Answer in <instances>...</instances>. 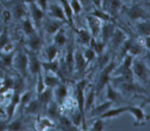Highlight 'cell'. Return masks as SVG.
<instances>
[{
    "label": "cell",
    "mask_w": 150,
    "mask_h": 131,
    "mask_svg": "<svg viewBox=\"0 0 150 131\" xmlns=\"http://www.w3.org/2000/svg\"><path fill=\"white\" fill-rule=\"evenodd\" d=\"M117 67V63L115 61L109 62L105 67L103 68L102 72L99 76L96 86H95V92L97 95H99L105 86L111 81V74L113 73L114 69Z\"/></svg>",
    "instance_id": "cell-1"
},
{
    "label": "cell",
    "mask_w": 150,
    "mask_h": 131,
    "mask_svg": "<svg viewBox=\"0 0 150 131\" xmlns=\"http://www.w3.org/2000/svg\"><path fill=\"white\" fill-rule=\"evenodd\" d=\"M87 85V81L86 80H82L76 85V99H77L78 107L79 111H80L82 116V127L83 130H86V114H85L84 106H85V95L84 90L86 86Z\"/></svg>",
    "instance_id": "cell-2"
},
{
    "label": "cell",
    "mask_w": 150,
    "mask_h": 131,
    "mask_svg": "<svg viewBox=\"0 0 150 131\" xmlns=\"http://www.w3.org/2000/svg\"><path fill=\"white\" fill-rule=\"evenodd\" d=\"M86 20H87L88 25H89V27L90 29L92 36L95 38H97L98 35L101 32L103 26L102 20L98 18L96 16H92V15L87 16Z\"/></svg>",
    "instance_id": "cell-3"
},
{
    "label": "cell",
    "mask_w": 150,
    "mask_h": 131,
    "mask_svg": "<svg viewBox=\"0 0 150 131\" xmlns=\"http://www.w3.org/2000/svg\"><path fill=\"white\" fill-rule=\"evenodd\" d=\"M16 63L19 72L25 76L27 73L28 67H29V57L27 53L20 51L16 57Z\"/></svg>",
    "instance_id": "cell-4"
},
{
    "label": "cell",
    "mask_w": 150,
    "mask_h": 131,
    "mask_svg": "<svg viewBox=\"0 0 150 131\" xmlns=\"http://www.w3.org/2000/svg\"><path fill=\"white\" fill-rule=\"evenodd\" d=\"M21 100V94L20 90L16 89L15 90L14 93H13V96H12L11 101H10V104L7 106V108H6V111H7V115L8 120H10L12 117H13L15 111H16V108L19 103H20Z\"/></svg>",
    "instance_id": "cell-5"
},
{
    "label": "cell",
    "mask_w": 150,
    "mask_h": 131,
    "mask_svg": "<svg viewBox=\"0 0 150 131\" xmlns=\"http://www.w3.org/2000/svg\"><path fill=\"white\" fill-rule=\"evenodd\" d=\"M29 57V69L31 73L33 75H38L41 72L42 66H41V62L38 59V57L34 52L28 53Z\"/></svg>",
    "instance_id": "cell-6"
},
{
    "label": "cell",
    "mask_w": 150,
    "mask_h": 131,
    "mask_svg": "<svg viewBox=\"0 0 150 131\" xmlns=\"http://www.w3.org/2000/svg\"><path fill=\"white\" fill-rule=\"evenodd\" d=\"M65 65L68 73L72 74L75 70V50L73 44H70L67 47L65 55Z\"/></svg>",
    "instance_id": "cell-7"
},
{
    "label": "cell",
    "mask_w": 150,
    "mask_h": 131,
    "mask_svg": "<svg viewBox=\"0 0 150 131\" xmlns=\"http://www.w3.org/2000/svg\"><path fill=\"white\" fill-rule=\"evenodd\" d=\"M126 40L127 39H126L125 33L120 28H115L114 34L111 38L112 46L114 48H118L119 47L122 46Z\"/></svg>",
    "instance_id": "cell-8"
},
{
    "label": "cell",
    "mask_w": 150,
    "mask_h": 131,
    "mask_svg": "<svg viewBox=\"0 0 150 131\" xmlns=\"http://www.w3.org/2000/svg\"><path fill=\"white\" fill-rule=\"evenodd\" d=\"M88 63L83 56V52L79 50L75 51V70L79 73H83L87 66Z\"/></svg>",
    "instance_id": "cell-9"
},
{
    "label": "cell",
    "mask_w": 150,
    "mask_h": 131,
    "mask_svg": "<svg viewBox=\"0 0 150 131\" xmlns=\"http://www.w3.org/2000/svg\"><path fill=\"white\" fill-rule=\"evenodd\" d=\"M31 7V14L32 16V19H33L34 24L35 26H38L42 21V19L43 18L44 13L43 10L40 8L38 5L35 4L34 2L30 4Z\"/></svg>",
    "instance_id": "cell-10"
},
{
    "label": "cell",
    "mask_w": 150,
    "mask_h": 131,
    "mask_svg": "<svg viewBox=\"0 0 150 131\" xmlns=\"http://www.w3.org/2000/svg\"><path fill=\"white\" fill-rule=\"evenodd\" d=\"M28 45L30 48L31 51L34 53L38 52L40 51L42 45V41L40 37L37 35L36 32L33 35L29 36V40H28Z\"/></svg>",
    "instance_id": "cell-11"
},
{
    "label": "cell",
    "mask_w": 150,
    "mask_h": 131,
    "mask_svg": "<svg viewBox=\"0 0 150 131\" xmlns=\"http://www.w3.org/2000/svg\"><path fill=\"white\" fill-rule=\"evenodd\" d=\"M50 15L54 19H58L64 22L67 21L64 9L57 4H52L50 6Z\"/></svg>",
    "instance_id": "cell-12"
},
{
    "label": "cell",
    "mask_w": 150,
    "mask_h": 131,
    "mask_svg": "<svg viewBox=\"0 0 150 131\" xmlns=\"http://www.w3.org/2000/svg\"><path fill=\"white\" fill-rule=\"evenodd\" d=\"M65 23L62 21L58 20V19H55V20L50 21H48L45 24V32L48 34V35H54L61 28L63 27V25Z\"/></svg>",
    "instance_id": "cell-13"
},
{
    "label": "cell",
    "mask_w": 150,
    "mask_h": 131,
    "mask_svg": "<svg viewBox=\"0 0 150 131\" xmlns=\"http://www.w3.org/2000/svg\"><path fill=\"white\" fill-rule=\"evenodd\" d=\"M132 70H133V73L136 75V76H138L140 79L145 80L146 79V67H145L144 64L143 63H142L141 62L139 61H135L132 63Z\"/></svg>",
    "instance_id": "cell-14"
},
{
    "label": "cell",
    "mask_w": 150,
    "mask_h": 131,
    "mask_svg": "<svg viewBox=\"0 0 150 131\" xmlns=\"http://www.w3.org/2000/svg\"><path fill=\"white\" fill-rule=\"evenodd\" d=\"M54 89L46 87L42 92L38 94V101L42 104V106L48 105L51 101V99L54 95Z\"/></svg>",
    "instance_id": "cell-15"
},
{
    "label": "cell",
    "mask_w": 150,
    "mask_h": 131,
    "mask_svg": "<svg viewBox=\"0 0 150 131\" xmlns=\"http://www.w3.org/2000/svg\"><path fill=\"white\" fill-rule=\"evenodd\" d=\"M54 95L56 97L57 103L62 104L64 102V99L67 95V89L65 85L59 84L58 86L54 88Z\"/></svg>",
    "instance_id": "cell-16"
},
{
    "label": "cell",
    "mask_w": 150,
    "mask_h": 131,
    "mask_svg": "<svg viewBox=\"0 0 150 131\" xmlns=\"http://www.w3.org/2000/svg\"><path fill=\"white\" fill-rule=\"evenodd\" d=\"M113 103H114L111 101H108L107 102L103 103H101L100 105H98V106L95 107L94 109H92L91 111V114H92V117H98L102 115L103 114H104L105 112H106L108 109L111 108V107L112 106Z\"/></svg>",
    "instance_id": "cell-17"
},
{
    "label": "cell",
    "mask_w": 150,
    "mask_h": 131,
    "mask_svg": "<svg viewBox=\"0 0 150 131\" xmlns=\"http://www.w3.org/2000/svg\"><path fill=\"white\" fill-rule=\"evenodd\" d=\"M114 30H115V27L112 23H107L104 24L102 26V29H101L103 38L102 42L106 43L108 40H110L113 34H114Z\"/></svg>",
    "instance_id": "cell-18"
},
{
    "label": "cell",
    "mask_w": 150,
    "mask_h": 131,
    "mask_svg": "<svg viewBox=\"0 0 150 131\" xmlns=\"http://www.w3.org/2000/svg\"><path fill=\"white\" fill-rule=\"evenodd\" d=\"M125 111H127V107H121V108H110L108 109L106 112L103 114L102 115L100 116V118L101 119H111L114 118V117H119L123 114Z\"/></svg>",
    "instance_id": "cell-19"
},
{
    "label": "cell",
    "mask_w": 150,
    "mask_h": 131,
    "mask_svg": "<svg viewBox=\"0 0 150 131\" xmlns=\"http://www.w3.org/2000/svg\"><path fill=\"white\" fill-rule=\"evenodd\" d=\"M59 127L63 130H77L78 127H76L71 120L64 116H60L58 119Z\"/></svg>",
    "instance_id": "cell-20"
},
{
    "label": "cell",
    "mask_w": 150,
    "mask_h": 131,
    "mask_svg": "<svg viewBox=\"0 0 150 131\" xmlns=\"http://www.w3.org/2000/svg\"><path fill=\"white\" fill-rule=\"evenodd\" d=\"M77 34L81 43L83 44V45H89L92 36V34L89 31L83 29V28H81L79 30H77Z\"/></svg>",
    "instance_id": "cell-21"
},
{
    "label": "cell",
    "mask_w": 150,
    "mask_h": 131,
    "mask_svg": "<svg viewBox=\"0 0 150 131\" xmlns=\"http://www.w3.org/2000/svg\"><path fill=\"white\" fill-rule=\"evenodd\" d=\"M41 66L45 71L52 72V73H58L59 69V60L56 59L52 61L41 62Z\"/></svg>",
    "instance_id": "cell-22"
},
{
    "label": "cell",
    "mask_w": 150,
    "mask_h": 131,
    "mask_svg": "<svg viewBox=\"0 0 150 131\" xmlns=\"http://www.w3.org/2000/svg\"><path fill=\"white\" fill-rule=\"evenodd\" d=\"M107 86V98L108 101H112L113 103H118L122 100L119 92H117L115 89L112 86V85L109 83L106 85Z\"/></svg>",
    "instance_id": "cell-23"
},
{
    "label": "cell",
    "mask_w": 150,
    "mask_h": 131,
    "mask_svg": "<svg viewBox=\"0 0 150 131\" xmlns=\"http://www.w3.org/2000/svg\"><path fill=\"white\" fill-rule=\"evenodd\" d=\"M66 42H67V37L63 28H61L54 34V45H57V47H61L65 45Z\"/></svg>",
    "instance_id": "cell-24"
},
{
    "label": "cell",
    "mask_w": 150,
    "mask_h": 131,
    "mask_svg": "<svg viewBox=\"0 0 150 131\" xmlns=\"http://www.w3.org/2000/svg\"><path fill=\"white\" fill-rule=\"evenodd\" d=\"M47 114L49 116V117L52 120H58L60 117L59 112L58 105L57 103L50 102L47 105Z\"/></svg>",
    "instance_id": "cell-25"
},
{
    "label": "cell",
    "mask_w": 150,
    "mask_h": 131,
    "mask_svg": "<svg viewBox=\"0 0 150 131\" xmlns=\"http://www.w3.org/2000/svg\"><path fill=\"white\" fill-rule=\"evenodd\" d=\"M35 26V25L33 24V22L29 18H26L22 23V29L23 32L29 37L36 32Z\"/></svg>",
    "instance_id": "cell-26"
},
{
    "label": "cell",
    "mask_w": 150,
    "mask_h": 131,
    "mask_svg": "<svg viewBox=\"0 0 150 131\" xmlns=\"http://www.w3.org/2000/svg\"><path fill=\"white\" fill-rule=\"evenodd\" d=\"M42 106V104L38 101V100L31 101L25 108V112L29 114H35L40 111V107Z\"/></svg>",
    "instance_id": "cell-27"
},
{
    "label": "cell",
    "mask_w": 150,
    "mask_h": 131,
    "mask_svg": "<svg viewBox=\"0 0 150 131\" xmlns=\"http://www.w3.org/2000/svg\"><path fill=\"white\" fill-rule=\"evenodd\" d=\"M127 111L131 113L135 117L137 123L143 122L145 119V114L141 108L136 106H127Z\"/></svg>",
    "instance_id": "cell-28"
},
{
    "label": "cell",
    "mask_w": 150,
    "mask_h": 131,
    "mask_svg": "<svg viewBox=\"0 0 150 131\" xmlns=\"http://www.w3.org/2000/svg\"><path fill=\"white\" fill-rule=\"evenodd\" d=\"M95 95H96V92H95V88H94V89H91V91L87 95L86 98H85V114H86V112L90 111L91 108H92V106H93L94 103H95Z\"/></svg>",
    "instance_id": "cell-29"
},
{
    "label": "cell",
    "mask_w": 150,
    "mask_h": 131,
    "mask_svg": "<svg viewBox=\"0 0 150 131\" xmlns=\"http://www.w3.org/2000/svg\"><path fill=\"white\" fill-rule=\"evenodd\" d=\"M44 83L46 87L52 88L54 89L56 86L60 84V81L57 76H50V75H46L43 77Z\"/></svg>",
    "instance_id": "cell-30"
},
{
    "label": "cell",
    "mask_w": 150,
    "mask_h": 131,
    "mask_svg": "<svg viewBox=\"0 0 150 131\" xmlns=\"http://www.w3.org/2000/svg\"><path fill=\"white\" fill-rule=\"evenodd\" d=\"M128 16L131 19H138L141 18H144L145 16V13L141 7L139 6H134L127 12Z\"/></svg>",
    "instance_id": "cell-31"
},
{
    "label": "cell",
    "mask_w": 150,
    "mask_h": 131,
    "mask_svg": "<svg viewBox=\"0 0 150 131\" xmlns=\"http://www.w3.org/2000/svg\"><path fill=\"white\" fill-rule=\"evenodd\" d=\"M63 4L64 7V11L65 13L66 17L67 18V21L70 23V26L73 27V10H72L71 6L69 4L67 0H60Z\"/></svg>",
    "instance_id": "cell-32"
},
{
    "label": "cell",
    "mask_w": 150,
    "mask_h": 131,
    "mask_svg": "<svg viewBox=\"0 0 150 131\" xmlns=\"http://www.w3.org/2000/svg\"><path fill=\"white\" fill-rule=\"evenodd\" d=\"M58 47L56 45H54V44L52 45H49L47 48L46 54L48 61H52V60H54L57 59V55H58Z\"/></svg>",
    "instance_id": "cell-33"
},
{
    "label": "cell",
    "mask_w": 150,
    "mask_h": 131,
    "mask_svg": "<svg viewBox=\"0 0 150 131\" xmlns=\"http://www.w3.org/2000/svg\"><path fill=\"white\" fill-rule=\"evenodd\" d=\"M10 42V38H9L7 29L4 28L1 33L0 34V51H1L4 48V47Z\"/></svg>",
    "instance_id": "cell-34"
},
{
    "label": "cell",
    "mask_w": 150,
    "mask_h": 131,
    "mask_svg": "<svg viewBox=\"0 0 150 131\" xmlns=\"http://www.w3.org/2000/svg\"><path fill=\"white\" fill-rule=\"evenodd\" d=\"M15 56V51H12L11 52L6 53L5 55H3L1 57V62H2L3 64L7 67L12 65L13 62V59H14Z\"/></svg>",
    "instance_id": "cell-35"
},
{
    "label": "cell",
    "mask_w": 150,
    "mask_h": 131,
    "mask_svg": "<svg viewBox=\"0 0 150 131\" xmlns=\"http://www.w3.org/2000/svg\"><path fill=\"white\" fill-rule=\"evenodd\" d=\"M22 130H23V124H22V122L21 120H14V121L11 122L10 123L7 124V130L18 131Z\"/></svg>",
    "instance_id": "cell-36"
},
{
    "label": "cell",
    "mask_w": 150,
    "mask_h": 131,
    "mask_svg": "<svg viewBox=\"0 0 150 131\" xmlns=\"http://www.w3.org/2000/svg\"><path fill=\"white\" fill-rule=\"evenodd\" d=\"M13 15L15 18L17 19H20L25 15V10L23 6L21 3H18L13 8Z\"/></svg>",
    "instance_id": "cell-37"
},
{
    "label": "cell",
    "mask_w": 150,
    "mask_h": 131,
    "mask_svg": "<svg viewBox=\"0 0 150 131\" xmlns=\"http://www.w3.org/2000/svg\"><path fill=\"white\" fill-rule=\"evenodd\" d=\"M139 32L143 35H150V22H143L139 23L138 26Z\"/></svg>",
    "instance_id": "cell-38"
},
{
    "label": "cell",
    "mask_w": 150,
    "mask_h": 131,
    "mask_svg": "<svg viewBox=\"0 0 150 131\" xmlns=\"http://www.w3.org/2000/svg\"><path fill=\"white\" fill-rule=\"evenodd\" d=\"M92 16H95L96 17H98V18H100V20L104 21L105 22H108L111 20V17L108 14L104 13L103 11L100 10H95L93 13H92Z\"/></svg>",
    "instance_id": "cell-39"
},
{
    "label": "cell",
    "mask_w": 150,
    "mask_h": 131,
    "mask_svg": "<svg viewBox=\"0 0 150 131\" xmlns=\"http://www.w3.org/2000/svg\"><path fill=\"white\" fill-rule=\"evenodd\" d=\"M104 127H105V123H104L103 119L98 117V120L94 123L92 127L90 130L92 131H102L103 130Z\"/></svg>",
    "instance_id": "cell-40"
},
{
    "label": "cell",
    "mask_w": 150,
    "mask_h": 131,
    "mask_svg": "<svg viewBox=\"0 0 150 131\" xmlns=\"http://www.w3.org/2000/svg\"><path fill=\"white\" fill-rule=\"evenodd\" d=\"M83 54L84 56L87 63H89L91 61H92L95 59V56H96V53L94 51L93 48H89L85 50L83 52Z\"/></svg>",
    "instance_id": "cell-41"
},
{
    "label": "cell",
    "mask_w": 150,
    "mask_h": 131,
    "mask_svg": "<svg viewBox=\"0 0 150 131\" xmlns=\"http://www.w3.org/2000/svg\"><path fill=\"white\" fill-rule=\"evenodd\" d=\"M38 85H37V92H38V95L42 92L44 89L46 88L45 83H44L43 76L41 74V72L38 74Z\"/></svg>",
    "instance_id": "cell-42"
},
{
    "label": "cell",
    "mask_w": 150,
    "mask_h": 131,
    "mask_svg": "<svg viewBox=\"0 0 150 131\" xmlns=\"http://www.w3.org/2000/svg\"><path fill=\"white\" fill-rule=\"evenodd\" d=\"M120 5H121V2H120V0H112L111 1V14L114 16H115V15H117L118 13Z\"/></svg>",
    "instance_id": "cell-43"
},
{
    "label": "cell",
    "mask_w": 150,
    "mask_h": 131,
    "mask_svg": "<svg viewBox=\"0 0 150 131\" xmlns=\"http://www.w3.org/2000/svg\"><path fill=\"white\" fill-rule=\"evenodd\" d=\"M128 51L132 55H138L142 52V47L139 44H133L132 42Z\"/></svg>",
    "instance_id": "cell-44"
},
{
    "label": "cell",
    "mask_w": 150,
    "mask_h": 131,
    "mask_svg": "<svg viewBox=\"0 0 150 131\" xmlns=\"http://www.w3.org/2000/svg\"><path fill=\"white\" fill-rule=\"evenodd\" d=\"M31 98H32V94H31V92H26V93L23 94L22 96H21L20 103L22 104L23 106H26L31 101Z\"/></svg>",
    "instance_id": "cell-45"
},
{
    "label": "cell",
    "mask_w": 150,
    "mask_h": 131,
    "mask_svg": "<svg viewBox=\"0 0 150 131\" xmlns=\"http://www.w3.org/2000/svg\"><path fill=\"white\" fill-rule=\"evenodd\" d=\"M71 7L73 12L76 15H79V13L81 11V6L79 0H72Z\"/></svg>",
    "instance_id": "cell-46"
},
{
    "label": "cell",
    "mask_w": 150,
    "mask_h": 131,
    "mask_svg": "<svg viewBox=\"0 0 150 131\" xmlns=\"http://www.w3.org/2000/svg\"><path fill=\"white\" fill-rule=\"evenodd\" d=\"M39 7L42 9L43 11L46 10L47 9V0H38Z\"/></svg>",
    "instance_id": "cell-47"
},
{
    "label": "cell",
    "mask_w": 150,
    "mask_h": 131,
    "mask_svg": "<svg viewBox=\"0 0 150 131\" xmlns=\"http://www.w3.org/2000/svg\"><path fill=\"white\" fill-rule=\"evenodd\" d=\"M7 128V124L4 122H0V131L6 130Z\"/></svg>",
    "instance_id": "cell-48"
},
{
    "label": "cell",
    "mask_w": 150,
    "mask_h": 131,
    "mask_svg": "<svg viewBox=\"0 0 150 131\" xmlns=\"http://www.w3.org/2000/svg\"><path fill=\"white\" fill-rule=\"evenodd\" d=\"M145 44H146V47L150 50V37H147L145 40Z\"/></svg>",
    "instance_id": "cell-49"
},
{
    "label": "cell",
    "mask_w": 150,
    "mask_h": 131,
    "mask_svg": "<svg viewBox=\"0 0 150 131\" xmlns=\"http://www.w3.org/2000/svg\"><path fill=\"white\" fill-rule=\"evenodd\" d=\"M94 2L95 3V4H96L97 6L100 7V5L101 0H94Z\"/></svg>",
    "instance_id": "cell-50"
},
{
    "label": "cell",
    "mask_w": 150,
    "mask_h": 131,
    "mask_svg": "<svg viewBox=\"0 0 150 131\" xmlns=\"http://www.w3.org/2000/svg\"><path fill=\"white\" fill-rule=\"evenodd\" d=\"M24 1L25 2H27V3H32V2H34V1H35V0H24Z\"/></svg>",
    "instance_id": "cell-51"
},
{
    "label": "cell",
    "mask_w": 150,
    "mask_h": 131,
    "mask_svg": "<svg viewBox=\"0 0 150 131\" xmlns=\"http://www.w3.org/2000/svg\"><path fill=\"white\" fill-rule=\"evenodd\" d=\"M3 29H3V28H2V26H0V34L1 33V32H2V31H3Z\"/></svg>",
    "instance_id": "cell-52"
},
{
    "label": "cell",
    "mask_w": 150,
    "mask_h": 131,
    "mask_svg": "<svg viewBox=\"0 0 150 131\" xmlns=\"http://www.w3.org/2000/svg\"><path fill=\"white\" fill-rule=\"evenodd\" d=\"M147 57H148V59H149V60L150 61V52H148V54H147Z\"/></svg>",
    "instance_id": "cell-53"
},
{
    "label": "cell",
    "mask_w": 150,
    "mask_h": 131,
    "mask_svg": "<svg viewBox=\"0 0 150 131\" xmlns=\"http://www.w3.org/2000/svg\"><path fill=\"white\" fill-rule=\"evenodd\" d=\"M1 12V3H0V13Z\"/></svg>",
    "instance_id": "cell-54"
},
{
    "label": "cell",
    "mask_w": 150,
    "mask_h": 131,
    "mask_svg": "<svg viewBox=\"0 0 150 131\" xmlns=\"http://www.w3.org/2000/svg\"><path fill=\"white\" fill-rule=\"evenodd\" d=\"M1 86H2V82L0 81V88L1 87Z\"/></svg>",
    "instance_id": "cell-55"
},
{
    "label": "cell",
    "mask_w": 150,
    "mask_h": 131,
    "mask_svg": "<svg viewBox=\"0 0 150 131\" xmlns=\"http://www.w3.org/2000/svg\"><path fill=\"white\" fill-rule=\"evenodd\" d=\"M132 1H137V0H132Z\"/></svg>",
    "instance_id": "cell-56"
},
{
    "label": "cell",
    "mask_w": 150,
    "mask_h": 131,
    "mask_svg": "<svg viewBox=\"0 0 150 131\" xmlns=\"http://www.w3.org/2000/svg\"><path fill=\"white\" fill-rule=\"evenodd\" d=\"M84 1V0H81V1Z\"/></svg>",
    "instance_id": "cell-57"
},
{
    "label": "cell",
    "mask_w": 150,
    "mask_h": 131,
    "mask_svg": "<svg viewBox=\"0 0 150 131\" xmlns=\"http://www.w3.org/2000/svg\"><path fill=\"white\" fill-rule=\"evenodd\" d=\"M149 5H150V2H149Z\"/></svg>",
    "instance_id": "cell-58"
}]
</instances>
